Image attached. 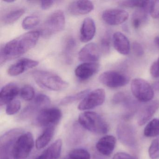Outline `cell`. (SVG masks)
I'll list each match as a JSON object with an SVG mask.
<instances>
[{
    "instance_id": "6da1fadb",
    "label": "cell",
    "mask_w": 159,
    "mask_h": 159,
    "mask_svg": "<svg viewBox=\"0 0 159 159\" xmlns=\"http://www.w3.org/2000/svg\"><path fill=\"white\" fill-rule=\"evenodd\" d=\"M40 31L33 30L11 41L1 48L0 63L2 66L7 60L17 58L35 47L40 36Z\"/></svg>"
},
{
    "instance_id": "7a4b0ae2",
    "label": "cell",
    "mask_w": 159,
    "mask_h": 159,
    "mask_svg": "<svg viewBox=\"0 0 159 159\" xmlns=\"http://www.w3.org/2000/svg\"><path fill=\"white\" fill-rule=\"evenodd\" d=\"M32 76L36 83L41 88L53 91L65 90L69 86L67 82L60 76L50 71L35 70Z\"/></svg>"
},
{
    "instance_id": "3957f363",
    "label": "cell",
    "mask_w": 159,
    "mask_h": 159,
    "mask_svg": "<svg viewBox=\"0 0 159 159\" xmlns=\"http://www.w3.org/2000/svg\"><path fill=\"white\" fill-rule=\"evenodd\" d=\"M78 121L84 128L92 133L103 134L108 131V126L107 123L96 112L84 111L79 115Z\"/></svg>"
},
{
    "instance_id": "277c9868",
    "label": "cell",
    "mask_w": 159,
    "mask_h": 159,
    "mask_svg": "<svg viewBox=\"0 0 159 159\" xmlns=\"http://www.w3.org/2000/svg\"><path fill=\"white\" fill-rule=\"evenodd\" d=\"M66 17L64 12L57 10L52 13L44 22L40 31L43 37L48 38L62 31L65 27Z\"/></svg>"
},
{
    "instance_id": "5b68a950",
    "label": "cell",
    "mask_w": 159,
    "mask_h": 159,
    "mask_svg": "<svg viewBox=\"0 0 159 159\" xmlns=\"http://www.w3.org/2000/svg\"><path fill=\"white\" fill-rule=\"evenodd\" d=\"M34 145L33 135L27 132L19 136L12 150L11 154L14 159H25L28 157Z\"/></svg>"
},
{
    "instance_id": "8992f818",
    "label": "cell",
    "mask_w": 159,
    "mask_h": 159,
    "mask_svg": "<svg viewBox=\"0 0 159 159\" xmlns=\"http://www.w3.org/2000/svg\"><path fill=\"white\" fill-rule=\"evenodd\" d=\"M132 93L141 102L150 101L154 97V90L148 82L142 79H134L131 84Z\"/></svg>"
},
{
    "instance_id": "52a82bcc",
    "label": "cell",
    "mask_w": 159,
    "mask_h": 159,
    "mask_svg": "<svg viewBox=\"0 0 159 159\" xmlns=\"http://www.w3.org/2000/svg\"><path fill=\"white\" fill-rule=\"evenodd\" d=\"M62 116L61 110L57 108H45L39 111L36 118V123L45 128L55 126L60 121Z\"/></svg>"
},
{
    "instance_id": "ba28073f",
    "label": "cell",
    "mask_w": 159,
    "mask_h": 159,
    "mask_svg": "<svg viewBox=\"0 0 159 159\" xmlns=\"http://www.w3.org/2000/svg\"><path fill=\"white\" fill-rule=\"evenodd\" d=\"M98 79L101 84L111 88L125 86L129 82V78L127 75L115 70L105 71L99 76Z\"/></svg>"
},
{
    "instance_id": "9c48e42d",
    "label": "cell",
    "mask_w": 159,
    "mask_h": 159,
    "mask_svg": "<svg viewBox=\"0 0 159 159\" xmlns=\"http://www.w3.org/2000/svg\"><path fill=\"white\" fill-rule=\"evenodd\" d=\"M106 92L102 88L95 89L84 98L78 106V109L80 111L88 110L101 106L105 102Z\"/></svg>"
},
{
    "instance_id": "30bf717a",
    "label": "cell",
    "mask_w": 159,
    "mask_h": 159,
    "mask_svg": "<svg viewBox=\"0 0 159 159\" xmlns=\"http://www.w3.org/2000/svg\"><path fill=\"white\" fill-rule=\"evenodd\" d=\"M129 14L125 10L120 9H108L103 12L102 17L103 21L111 26L121 25L128 19Z\"/></svg>"
},
{
    "instance_id": "8fae6325",
    "label": "cell",
    "mask_w": 159,
    "mask_h": 159,
    "mask_svg": "<svg viewBox=\"0 0 159 159\" xmlns=\"http://www.w3.org/2000/svg\"><path fill=\"white\" fill-rule=\"evenodd\" d=\"M117 134L119 140L128 147H133L136 144V136L132 126L127 124L121 123L118 125Z\"/></svg>"
},
{
    "instance_id": "7c38bea8",
    "label": "cell",
    "mask_w": 159,
    "mask_h": 159,
    "mask_svg": "<svg viewBox=\"0 0 159 159\" xmlns=\"http://www.w3.org/2000/svg\"><path fill=\"white\" fill-rule=\"evenodd\" d=\"M100 57V51L98 45L91 43L84 46L79 53L80 61L85 63H96Z\"/></svg>"
},
{
    "instance_id": "4fadbf2b",
    "label": "cell",
    "mask_w": 159,
    "mask_h": 159,
    "mask_svg": "<svg viewBox=\"0 0 159 159\" xmlns=\"http://www.w3.org/2000/svg\"><path fill=\"white\" fill-rule=\"evenodd\" d=\"M39 62L29 58H23L12 65L7 70L11 76H17L26 70L33 68L39 65Z\"/></svg>"
},
{
    "instance_id": "5bb4252c",
    "label": "cell",
    "mask_w": 159,
    "mask_h": 159,
    "mask_svg": "<svg viewBox=\"0 0 159 159\" xmlns=\"http://www.w3.org/2000/svg\"><path fill=\"white\" fill-rule=\"evenodd\" d=\"M99 69V65L98 63H84L76 67L75 74L80 80H86L96 74Z\"/></svg>"
},
{
    "instance_id": "9a60e30c",
    "label": "cell",
    "mask_w": 159,
    "mask_h": 159,
    "mask_svg": "<svg viewBox=\"0 0 159 159\" xmlns=\"http://www.w3.org/2000/svg\"><path fill=\"white\" fill-rule=\"evenodd\" d=\"M19 86L14 83H10L2 88L0 92V106L7 105L19 94Z\"/></svg>"
},
{
    "instance_id": "2e32d148",
    "label": "cell",
    "mask_w": 159,
    "mask_h": 159,
    "mask_svg": "<svg viewBox=\"0 0 159 159\" xmlns=\"http://www.w3.org/2000/svg\"><path fill=\"white\" fill-rule=\"evenodd\" d=\"M93 9V4L90 1H75L71 2L68 7L69 12L74 16L87 14Z\"/></svg>"
},
{
    "instance_id": "e0dca14e",
    "label": "cell",
    "mask_w": 159,
    "mask_h": 159,
    "mask_svg": "<svg viewBox=\"0 0 159 159\" xmlns=\"http://www.w3.org/2000/svg\"><path fill=\"white\" fill-rule=\"evenodd\" d=\"M159 108V100H153L144 106L140 111L138 117L139 125H143L152 118Z\"/></svg>"
},
{
    "instance_id": "ac0fdd59",
    "label": "cell",
    "mask_w": 159,
    "mask_h": 159,
    "mask_svg": "<svg viewBox=\"0 0 159 159\" xmlns=\"http://www.w3.org/2000/svg\"><path fill=\"white\" fill-rule=\"evenodd\" d=\"M96 25L92 18L87 17L84 20L80 29V40L83 43L92 40L96 33Z\"/></svg>"
},
{
    "instance_id": "d6986e66",
    "label": "cell",
    "mask_w": 159,
    "mask_h": 159,
    "mask_svg": "<svg viewBox=\"0 0 159 159\" xmlns=\"http://www.w3.org/2000/svg\"><path fill=\"white\" fill-rule=\"evenodd\" d=\"M116 143V139L113 136L106 135L99 139L96 148L98 152L105 156H109L112 153Z\"/></svg>"
},
{
    "instance_id": "ffe728a7",
    "label": "cell",
    "mask_w": 159,
    "mask_h": 159,
    "mask_svg": "<svg viewBox=\"0 0 159 159\" xmlns=\"http://www.w3.org/2000/svg\"><path fill=\"white\" fill-rule=\"evenodd\" d=\"M113 46L115 50L123 55L129 54L130 44L127 37L120 32L114 33L112 37Z\"/></svg>"
},
{
    "instance_id": "44dd1931",
    "label": "cell",
    "mask_w": 159,
    "mask_h": 159,
    "mask_svg": "<svg viewBox=\"0 0 159 159\" xmlns=\"http://www.w3.org/2000/svg\"><path fill=\"white\" fill-rule=\"evenodd\" d=\"M63 142L61 139H58L51 144L36 159H57L60 157L62 151Z\"/></svg>"
},
{
    "instance_id": "7402d4cb",
    "label": "cell",
    "mask_w": 159,
    "mask_h": 159,
    "mask_svg": "<svg viewBox=\"0 0 159 159\" xmlns=\"http://www.w3.org/2000/svg\"><path fill=\"white\" fill-rule=\"evenodd\" d=\"M21 132L19 129H14L11 130L5 134L1 138V152L4 151L7 152L11 147L13 148L14 145L17 139L21 135Z\"/></svg>"
},
{
    "instance_id": "603a6c76",
    "label": "cell",
    "mask_w": 159,
    "mask_h": 159,
    "mask_svg": "<svg viewBox=\"0 0 159 159\" xmlns=\"http://www.w3.org/2000/svg\"><path fill=\"white\" fill-rule=\"evenodd\" d=\"M76 48V41L72 37H69L63 45V56L66 64L70 65L73 62V55Z\"/></svg>"
},
{
    "instance_id": "cb8c5ba5",
    "label": "cell",
    "mask_w": 159,
    "mask_h": 159,
    "mask_svg": "<svg viewBox=\"0 0 159 159\" xmlns=\"http://www.w3.org/2000/svg\"><path fill=\"white\" fill-rule=\"evenodd\" d=\"M55 131V126H51L46 127L42 134L37 139L36 141V147L38 149H41L45 148L53 138Z\"/></svg>"
},
{
    "instance_id": "d4e9b609",
    "label": "cell",
    "mask_w": 159,
    "mask_h": 159,
    "mask_svg": "<svg viewBox=\"0 0 159 159\" xmlns=\"http://www.w3.org/2000/svg\"><path fill=\"white\" fill-rule=\"evenodd\" d=\"M25 11L23 8L13 9L6 12L2 18V21L5 25H11L17 21L25 14Z\"/></svg>"
},
{
    "instance_id": "484cf974",
    "label": "cell",
    "mask_w": 159,
    "mask_h": 159,
    "mask_svg": "<svg viewBox=\"0 0 159 159\" xmlns=\"http://www.w3.org/2000/svg\"><path fill=\"white\" fill-rule=\"evenodd\" d=\"M144 134L147 137H153L159 135V120L154 119L148 124Z\"/></svg>"
},
{
    "instance_id": "4316f807",
    "label": "cell",
    "mask_w": 159,
    "mask_h": 159,
    "mask_svg": "<svg viewBox=\"0 0 159 159\" xmlns=\"http://www.w3.org/2000/svg\"><path fill=\"white\" fill-rule=\"evenodd\" d=\"M90 91L88 89L83 90L76 94L68 96L63 98L60 101V104L62 106L69 105L81 99H83L88 93Z\"/></svg>"
},
{
    "instance_id": "83f0119b",
    "label": "cell",
    "mask_w": 159,
    "mask_h": 159,
    "mask_svg": "<svg viewBox=\"0 0 159 159\" xmlns=\"http://www.w3.org/2000/svg\"><path fill=\"white\" fill-rule=\"evenodd\" d=\"M148 12L143 9H140L139 11H136L133 15L132 23L135 29L139 28L141 25L148 19Z\"/></svg>"
},
{
    "instance_id": "f1b7e54d",
    "label": "cell",
    "mask_w": 159,
    "mask_h": 159,
    "mask_svg": "<svg viewBox=\"0 0 159 159\" xmlns=\"http://www.w3.org/2000/svg\"><path fill=\"white\" fill-rule=\"evenodd\" d=\"M51 102V99L48 96L44 94L39 93L35 97L32 103L41 110L43 109L48 107Z\"/></svg>"
},
{
    "instance_id": "f546056e",
    "label": "cell",
    "mask_w": 159,
    "mask_h": 159,
    "mask_svg": "<svg viewBox=\"0 0 159 159\" xmlns=\"http://www.w3.org/2000/svg\"><path fill=\"white\" fill-rule=\"evenodd\" d=\"M68 159H91L89 152L83 148H76L69 153Z\"/></svg>"
},
{
    "instance_id": "4dcf8cb0",
    "label": "cell",
    "mask_w": 159,
    "mask_h": 159,
    "mask_svg": "<svg viewBox=\"0 0 159 159\" xmlns=\"http://www.w3.org/2000/svg\"><path fill=\"white\" fill-rule=\"evenodd\" d=\"M40 19L37 16H27L22 22V27L24 29L28 30L36 27L39 24Z\"/></svg>"
},
{
    "instance_id": "1f68e13d",
    "label": "cell",
    "mask_w": 159,
    "mask_h": 159,
    "mask_svg": "<svg viewBox=\"0 0 159 159\" xmlns=\"http://www.w3.org/2000/svg\"><path fill=\"white\" fill-rule=\"evenodd\" d=\"M35 94L34 88L30 85H25L20 90V96L25 101L32 100L35 97Z\"/></svg>"
},
{
    "instance_id": "d6a6232c",
    "label": "cell",
    "mask_w": 159,
    "mask_h": 159,
    "mask_svg": "<svg viewBox=\"0 0 159 159\" xmlns=\"http://www.w3.org/2000/svg\"><path fill=\"white\" fill-rule=\"evenodd\" d=\"M21 108V102L20 100L14 99L7 104L6 112L7 115H14L17 113Z\"/></svg>"
},
{
    "instance_id": "836d02e7",
    "label": "cell",
    "mask_w": 159,
    "mask_h": 159,
    "mask_svg": "<svg viewBox=\"0 0 159 159\" xmlns=\"http://www.w3.org/2000/svg\"><path fill=\"white\" fill-rule=\"evenodd\" d=\"M146 1H134V0H128V1H122L119 2V5L120 7L125 8H134L138 7L142 8L145 6L146 3Z\"/></svg>"
},
{
    "instance_id": "e575fe53",
    "label": "cell",
    "mask_w": 159,
    "mask_h": 159,
    "mask_svg": "<svg viewBox=\"0 0 159 159\" xmlns=\"http://www.w3.org/2000/svg\"><path fill=\"white\" fill-rule=\"evenodd\" d=\"M148 154L151 159L159 158V140L155 139L152 142L148 149Z\"/></svg>"
},
{
    "instance_id": "d590c367",
    "label": "cell",
    "mask_w": 159,
    "mask_h": 159,
    "mask_svg": "<svg viewBox=\"0 0 159 159\" xmlns=\"http://www.w3.org/2000/svg\"><path fill=\"white\" fill-rule=\"evenodd\" d=\"M111 40L110 36L107 33L104 35L100 41V49L102 52L107 54L110 50Z\"/></svg>"
},
{
    "instance_id": "8d00e7d4",
    "label": "cell",
    "mask_w": 159,
    "mask_h": 159,
    "mask_svg": "<svg viewBox=\"0 0 159 159\" xmlns=\"http://www.w3.org/2000/svg\"><path fill=\"white\" fill-rule=\"evenodd\" d=\"M149 13L152 18H159V0L152 1Z\"/></svg>"
},
{
    "instance_id": "74e56055",
    "label": "cell",
    "mask_w": 159,
    "mask_h": 159,
    "mask_svg": "<svg viewBox=\"0 0 159 159\" xmlns=\"http://www.w3.org/2000/svg\"><path fill=\"white\" fill-rule=\"evenodd\" d=\"M150 74L153 78H159V57L157 61L152 65L150 69Z\"/></svg>"
},
{
    "instance_id": "f35d334b",
    "label": "cell",
    "mask_w": 159,
    "mask_h": 159,
    "mask_svg": "<svg viewBox=\"0 0 159 159\" xmlns=\"http://www.w3.org/2000/svg\"><path fill=\"white\" fill-rule=\"evenodd\" d=\"M132 47L133 52L135 55L139 57L142 56L144 54V50L140 43L137 42H134L133 43Z\"/></svg>"
},
{
    "instance_id": "ab89813d",
    "label": "cell",
    "mask_w": 159,
    "mask_h": 159,
    "mask_svg": "<svg viewBox=\"0 0 159 159\" xmlns=\"http://www.w3.org/2000/svg\"><path fill=\"white\" fill-rule=\"evenodd\" d=\"M126 97L123 93L120 92V93H117L114 95L112 98V102L113 104H117L121 103L123 101H125L126 99Z\"/></svg>"
},
{
    "instance_id": "60d3db41",
    "label": "cell",
    "mask_w": 159,
    "mask_h": 159,
    "mask_svg": "<svg viewBox=\"0 0 159 159\" xmlns=\"http://www.w3.org/2000/svg\"><path fill=\"white\" fill-rule=\"evenodd\" d=\"M113 159H135L128 153L123 152H119L116 153L113 157Z\"/></svg>"
},
{
    "instance_id": "b9f144b4",
    "label": "cell",
    "mask_w": 159,
    "mask_h": 159,
    "mask_svg": "<svg viewBox=\"0 0 159 159\" xmlns=\"http://www.w3.org/2000/svg\"><path fill=\"white\" fill-rule=\"evenodd\" d=\"M54 1H42L41 2V8L43 10H47L51 8L54 4Z\"/></svg>"
},
{
    "instance_id": "7bdbcfd3",
    "label": "cell",
    "mask_w": 159,
    "mask_h": 159,
    "mask_svg": "<svg viewBox=\"0 0 159 159\" xmlns=\"http://www.w3.org/2000/svg\"><path fill=\"white\" fill-rule=\"evenodd\" d=\"M153 90L156 91H159V81L156 82L153 84L152 86Z\"/></svg>"
},
{
    "instance_id": "ee69618b",
    "label": "cell",
    "mask_w": 159,
    "mask_h": 159,
    "mask_svg": "<svg viewBox=\"0 0 159 159\" xmlns=\"http://www.w3.org/2000/svg\"><path fill=\"white\" fill-rule=\"evenodd\" d=\"M154 42H155L156 45H157L159 48V37H157L155 38V39H154Z\"/></svg>"
},
{
    "instance_id": "f6af8a7d",
    "label": "cell",
    "mask_w": 159,
    "mask_h": 159,
    "mask_svg": "<svg viewBox=\"0 0 159 159\" xmlns=\"http://www.w3.org/2000/svg\"><path fill=\"white\" fill-rule=\"evenodd\" d=\"M4 2H7V3H12V2H15V1L14 0H5V1H4Z\"/></svg>"
}]
</instances>
